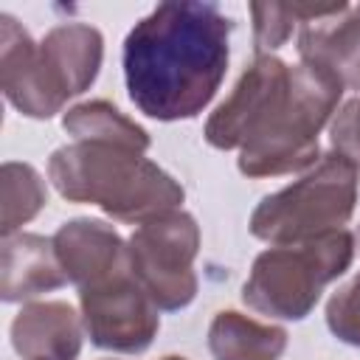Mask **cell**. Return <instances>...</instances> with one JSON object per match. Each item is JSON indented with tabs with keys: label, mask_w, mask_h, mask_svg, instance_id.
<instances>
[{
	"label": "cell",
	"mask_w": 360,
	"mask_h": 360,
	"mask_svg": "<svg viewBox=\"0 0 360 360\" xmlns=\"http://www.w3.org/2000/svg\"><path fill=\"white\" fill-rule=\"evenodd\" d=\"M65 129H70L79 138H112V141H129L138 146H149V138L141 127H135L132 121H127L115 107L104 104V101H93V104H82L76 110L68 112L65 118Z\"/></svg>",
	"instance_id": "7c38bea8"
},
{
	"label": "cell",
	"mask_w": 360,
	"mask_h": 360,
	"mask_svg": "<svg viewBox=\"0 0 360 360\" xmlns=\"http://www.w3.org/2000/svg\"><path fill=\"white\" fill-rule=\"evenodd\" d=\"M233 20L217 3H160L124 39L132 104L158 121L194 118L219 90Z\"/></svg>",
	"instance_id": "6da1fadb"
},
{
	"label": "cell",
	"mask_w": 360,
	"mask_h": 360,
	"mask_svg": "<svg viewBox=\"0 0 360 360\" xmlns=\"http://www.w3.org/2000/svg\"><path fill=\"white\" fill-rule=\"evenodd\" d=\"M349 6L338 8L335 14L346 11ZM326 17L312 20L315 25H307L298 37L301 59L309 65H321L332 70L343 84H352L360 90V8H354V17L332 22Z\"/></svg>",
	"instance_id": "9c48e42d"
},
{
	"label": "cell",
	"mask_w": 360,
	"mask_h": 360,
	"mask_svg": "<svg viewBox=\"0 0 360 360\" xmlns=\"http://www.w3.org/2000/svg\"><path fill=\"white\" fill-rule=\"evenodd\" d=\"M354 197L357 166L343 155H326L315 172L284 191L264 197L250 217V231L273 245L315 239L340 231L354 208Z\"/></svg>",
	"instance_id": "277c9868"
},
{
	"label": "cell",
	"mask_w": 360,
	"mask_h": 360,
	"mask_svg": "<svg viewBox=\"0 0 360 360\" xmlns=\"http://www.w3.org/2000/svg\"><path fill=\"white\" fill-rule=\"evenodd\" d=\"M84 326L101 349L143 352L158 332V307L135 278L129 259L107 278L82 287Z\"/></svg>",
	"instance_id": "52a82bcc"
},
{
	"label": "cell",
	"mask_w": 360,
	"mask_h": 360,
	"mask_svg": "<svg viewBox=\"0 0 360 360\" xmlns=\"http://www.w3.org/2000/svg\"><path fill=\"white\" fill-rule=\"evenodd\" d=\"M163 360H183V357H163Z\"/></svg>",
	"instance_id": "9a60e30c"
},
{
	"label": "cell",
	"mask_w": 360,
	"mask_h": 360,
	"mask_svg": "<svg viewBox=\"0 0 360 360\" xmlns=\"http://www.w3.org/2000/svg\"><path fill=\"white\" fill-rule=\"evenodd\" d=\"M20 87L8 93V98L22 112L48 118L65 96L82 93L96 79L101 62V37L87 25L53 28L39 53L25 39V45L20 48Z\"/></svg>",
	"instance_id": "5b68a950"
},
{
	"label": "cell",
	"mask_w": 360,
	"mask_h": 360,
	"mask_svg": "<svg viewBox=\"0 0 360 360\" xmlns=\"http://www.w3.org/2000/svg\"><path fill=\"white\" fill-rule=\"evenodd\" d=\"M208 343L217 360H276L287 343V332L248 321L239 312H219L211 323Z\"/></svg>",
	"instance_id": "8fae6325"
},
{
	"label": "cell",
	"mask_w": 360,
	"mask_h": 360,
	"mask_svg": "<svg viewBox=\"0 0 360 360\" xmlns=\"http://www.w3.org/2000/svg\"><path fill=\"white\" fill-rule=\"evenodd\" d=\"M354 253V239L349 231H332L315 239L276 245L264 250L242 287L245 304L276 318H304L321 290L338 278Z\"/></svg>",
	"instance_id": "3957f363"
},
{
	"label": "cell",
	"mask_w": 360,
	"mask_h": 360,
	"mask_svg": "<svg viewBox=\"0 0 360 360\" xmlns=\"http://www.w3.org/2000/svg\"><path fill=\"white\" fill-rule=\"evenodd\" d=\"M326 323L340 340L360 346V273L354 276L352 284H346L329 298Z\"/></svg>",
	"instance_id": "4fadbf2b"
},
{
	"label": "cell",
	"mask_w": 360,
	"mask_h": 360,
	"mask_svg": "<svg viewBox=\"0 0 360 360\" xmlns=\"http://www.w3.org/2000/svg\"><path fill=\"white\" fill-rule=\"evenodd\" d=\"M51 177L65 197L90 200L118 219L160 217L183 200V188L129 141L82 138L53 152Z\"/></svg>",
	"instance_id": "7a4b0ae2"
},
{
	"label": "cell",
	"mask_w": 360,
	"mask_h": 360,
	"mask_svg": "<svg viewBox=\"0 0 360 360\" xmlns=\"http://www.w3.org/2000/svg\"><path fill=\"white\" fill-rule=\"evenodd\" d=\"M197 225L183 211H166L143 222L127 248L129 267L146 295L160 309H180L194 298L197 281L191 259L197 253Z\"/></svg>",
	"instance_id": "8992f818"
},
{
	"label": "cell",
	"mask_w": 360,
	"mask_h": 360,
	"mask_svg": "<svg viewBox=\"0 0 360 360\" xmlns=\"http://www.w3.org/2000/svg\"><path fill=\"white\" fill-rule=\"evenodd\" d=\"M332 143L352 166H360V98L349 101L332 127Z\"/></svg>",
	"instance_id": "5bb4252c"
},
{
	"label": "cell",
	"mask_w": 360,
	"mask_h": 360,
	"mask_svg": "<svg viewBox=\"0 0 360 360\" xmlns=\"http://www.w3.org/2000/svg\"><path fill=\"white\" fill-rule=\"evenodd\" d=\"M53 253L65 267V276L82 287L96 284L127 264V248L104 222L76 219L65 222L53 236Z\"/></svg>",
	"instance_id": "ba28073f"
},
{
	"label": "cell",
	"mask_w": 360,
	"mask_h": 360,
	"mask_svg": "<svg viewBox=\"0 0 360 360\" xmlns=\"http://www.w3.org/2000/svg\"><path fill=\"white\" fill-rule=\"evenodd\" d=\"M14 346L25 360H73L79 354V323L68 304H39L14 321Z\"/></svg>",
	"instance_id": "30bf717a"
}]
</instances>
